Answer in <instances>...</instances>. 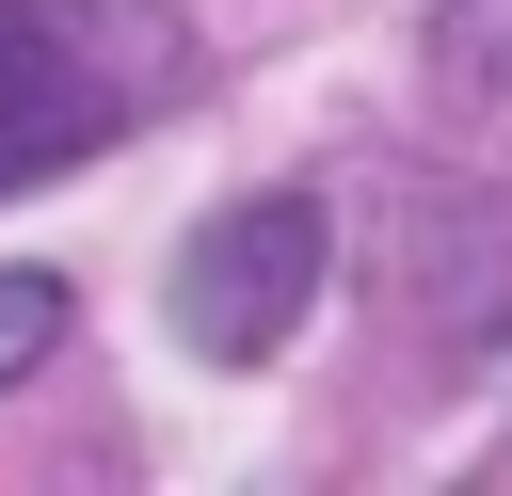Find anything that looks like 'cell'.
<instances>
[{
    "instance_id": "6da1fadb",
    "label": "cell",
    "mask_w": 512,
    "mask_h": 496,
    "mask_svg": "<svg viewBox=\"0 0 512 496\" xmlns=\"http://www.w3.org/2000/svg\"><path fill=\"white\" fill-rule=\"evenodd\" d=\"M192 80V32L160 0H0V192L160 128Z\"/></svg>"
},
{
    "instance_id": "7a4b0ae2",
    "label": "cell",
    "mask_w": 512,
    "mask_h": 496,
    "mask_svg": "<svg viewBox=\"0 0 512 496\" xmlns=\"http://www.w3.org/2000/svg\"><path fill=\"white\" fill-rule=\"evenodd\" d=\"M320 192H240V208H208L192 240H176V288H160V320H176V352H208V368H256V352H288V320L320 304Z\"/></svg>"
},
{
    "instance_id": "3957f363",
    "label": "cell",
    "mask_w": 512,
    "mask_h": 496,
    "mask_svg": "<svg viewBox=\"0 0 512 496\" xmlns=\"http://www.w3.org/2000/svg\"><path fill=\"white\" fill-rule=\"evenodd\" d=\"M432 80L448 96H512V0H448L432 16Z\"/></svg>"
},
{
    "instance_id": "277c9868",
    "label": "cell",
    "mask_w": 512,
    "mask_h": 496,
    "mask_svg": "<svg viewBox=\"0 0 512 496\" xmlns=\"http://www.w3.org/2000/svg\"><path fill=\"white\" fill-rule=\"evenodd\" d=\"M64 352V272H0V384H32Z\"/></svg>"
}]
</instances>
